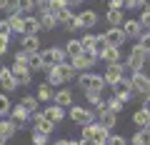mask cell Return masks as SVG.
Listing matches in <instances>:
<instances>
[{
    "mask_svg": "<svg viewBox=\"0 0 150 145\" xmlns=\"http://www.w3.org/2000/svg\"><path fill=\"white\" fill-rule=\"evenodd\" d=\"M23 50H28V53H38V48H40V40H38V35H25L20 43Z\"/></svg>",
    "mask_w": 150,
    "mask_h": 145,
    "instance_id": "cell-23",
    "label": "cell"
},
{
    "mask_svg": "<svg viewBox=\"0 0 150 145\" xmlns=\"http://www.w3.org/2000/svg\"><path fill=\"white\" fill-rule=\"evenodd\" d=\"M23 20H25V18H20L18 13H8V23H10L13 33H23Z\"/></svg>",
    "mask_w": 150,
    "mask_h": 145,
    "instance_id": "cell-31",
    "label": "cell"
},
{
    "mask_svg": "<svg viewBox=\"0 0 150 145\" xmlns=\"http://www.w3.org/2000/svg\"><path fill=\"white\" fill-rule=\"evenodd\" d=\"M35 8V0H10L8 13H30Z\"/></svg>",
    "mask_w": 150,
    "mask_h": 145,
    "instance_id": "cell-18",
    "label": "cell"
},
{
    "mask_svg": "<svg viewBox=\"0 0 150 145\" xmlns=\"http://www.w3.org/2000/svg\"><path fill=\"white\" fill-rule=\"evenodd\" d=\"M53 100H55V105H60V108H70V105H73V90L60 88V90L53 95Z\"/></svg>",
    "mask_w": 150,
    "mask_h": 145,
    "instance_id": "cell-17",
    "label": "cell"
},
{
    "mask_svg": "<svg viewBox=\"0 0 150 145\" xmlns=\"http://www.w3.org/2000/svg\"><path fill=\"white\" fill-rule=\"evenodd\" d=\"M10 73H13V78H15V83H18V85H30L33 75H30V68H28L25 63H13Z\"/></svg>",
    "mask_w": 150,
    "mask_h": 145,
    "instance_id": "cell-7",
    "label": "cell"
},
{
    "mask_svg": "<svg viewBox=\"0 0 150 145\" xmlns=\"http://www.w3.org/2000/svg\"><path fill=\"white\" fill-rule=\"evenodd\" d=\"M133 145H150V128H140L130 140Z\"/></svg>",
    "mask_w": 150,
    "mask_h": 145,
    "instance_id": "cell-24",
    "label": "cell"
},
{
    "mask_svg": "<svg viewBox=\"0 0 150 145\" xmlns=\"http://www.w3.org/2000/svg\"><path fill=\"white\" fill-rule=\"evenodd\" d=\"M10 118H13V123H15L18 128H20V125H25L28 120H30V113H28L25 108H23L20 103H18V105H13V108H10Z\"/></svg>",
    "mask_w": 150,
    "mask_h": 145,
    "instance_id": "cell-14",
    "label": "cell"
},
{
    "mask_svg": "<svg viewBox=\"0 0 150 145\" xmlns=\"http://www.w3.org/2000/svg\"><path fill=\"white\" fill-rule=\"evenodd\" d=\"M63 25H65V30H70V33H73V30H78V28H80V20H78V15L73 13V15H70L68 20L63 23Z\"/></svg>",
    "mask_w": 150,
    "mask_h": 145,
    "instance_id": "cell-40",
    "label": "cell"
},
{
    "mask_svg": "<svg viewBox=\"0 0 150 145\" xmlns=\"http://www.w3.org/2000/svg\"><path fill=\"white\" fill-rule=\"evenodd\" d=\"M140 25L150 30V10H140Z\"/></svg>",
    "mask_w": 150,
    "mask_h": 145,
    "instance_id": "cell-50",
    "label": "cell"
},
{
    "mask_svg": "<svg viewBox=\"0 0 150 145\" xmlns=\"http://www.w3.org/2000/svg\"><path fill=\"white\" fill-rule=\"evenodd\" d=\"M40 60H43V68H55V55H53V48H48V50H43V53H40Z\"/></svg>",
    "mask_w": 150,
    "mask_h": 145,
    "instance_id": "cell-32",
    "label": "cell"
},
{
    "mask_svg": "<svg viewBox=\"0 0 150 145\" xmlns=\"http://www.w3.org/2000/svg\"><path fill=\"white\" fill-rule=\"evenodd\" d=\"M78 85H80L83 90H98V93H103L105 80H103V75H95V73H83V75L78 78Z\"/></svg>",
    "mask_w": 150,
    "mask_h": 145,
    "instance_id": "cell-3",
    "label": "cell"
},
{
    "mask_svg": "<svg viewBox=\"0 0 150 145\" xmlns=\"http://www.w3.org/2000/svg\"><path fill=\"white\" fill-rule=\"evenodd\" d=\"M30 118H33V120H35V128H33V130H40V133H45V135H48V133H50V130H53V128H55V125H53V123H50V120H48V118H43V115H40V113H33V115H30Z\"/></svg>",
    "mask_w": 150,
    "mask_h": 145,
    "instance_id": "cell-19",
    "label": "cell"
},
{
    "mask_svg": "<svg viewBox=\"0 0 150 145\" xmlns=\"http://www.w3.org/2000/svg\"><path fill=\"white\" fill-rule=\"evenodd\" d=\"M5 145H8V143H5Z\"/></svg>",
    "mask_w": 150,
    "mask_h": 145,
    "instance_id": "cell-63",
    "label": "cell"
},
{
    "mask_svg": "<svg viewBox=\"0 0 150 145\" xmlns=\"http://www.w3.org/2000/svg\"><path fill=\"white\" fill-rule=\"evenodd\" d=\"M130 85H133V90L140 93V95H150V78L145 75V73H140V70H135L133 75H130Z\"/></svg>",
    "mask_w": 150,
    "mask_h": 145,
    "instance_id": "cell-6",
    "label": "cell"
},
{
    "mask_svg": "<svg viewBox=\"0 0 150 145\" xmlns=\"http://www.w3.org/2000/svg\"><path fill=\"white\" fill-rule=\"evenodd\" d=\"M55 145H70V140H58Z\"/></svg>",
    "mask_w": 150,
    "mask_h": 145,
    "instance_id": "cell-58",
    "label": "cell"
},
{
    "mask_svg": "<svg viewBox=\"0 0 150 145\" xmlns=\"http://www.w3.org/2000/svg\"><path fill=\"white\" fill-rule=\"evenodd\" d=\"M15 133H18V125L13 123V120H0V138L5 140V143H8Z\"/></svg>",
    "mask_w": 150,
    "mask_h": 145,
    "instance_id": "cell-20",
    "label": "cell"
},
{
    "mask_svg": "<svg viewBox=\"0 0 150 145\" xmlns=\"http://www.w3.org/2000/svg\"><path fill=\"white\" fill-rule=\"evenodd\" d=\"M0 85H3V90H5V93H13L18 88V83H15V78H13L10 68H0Z\"/></svg>",
    "mask_w": 150,
    "mask_h": 145,
    "instance_id": "cell-15",
    "label": "cell"
},
{
    "mask_svg": "<svg viewBox=\"0 0 150 145\" xmlns=\"http://www.w3.org/2000/svg\"><path fill=\"white\" fill-rule=\"evenodd\" d=\"M55 25H58V20H55L53 13H43L40 15V30H55Z\"/></svg>",
    "mask_w": 150,
    "mask_h": 145,
    "instance_id": "cell-27",
    "label": "cell"
},
{
    "mask_svg": "<svg viewBox=\"0 0 150 145\" xmlns=\"http://www.w3.org/2000/svg\"><path fill=\"white\" fill-rule=\"evenodd\" d=\"M135 45H138L145 55H150V33H143V35H140V40H138Z\"/></svg>",
    "mask_w": 150,
    "mask_h": 145,
    "instance_id": "cell-37",
    "label": "cell"
},
{
    "mask_svg": "<svg viewBox=\"0 0 150 145\" xmlns=\"http://www.w3.org/2000/svg\"><path fill=\"white\" fill-rule=\"evenodd\" d=\"M68 115H70V120H73L75 125H80V128L95 123V110H88V108H80V105H70Z\"/></svg>",
    "mask_w": 150,
    "mask_h": 145,
    "instance_id": "cell-2",
    "label": "cell"
},
{
    "mask_svg": "<svg viewBox=\"0 0 150 145\" xmlns=\"http://www.w3.org/2000/svg\"><path fill=\"white\" fill-rule=\"evenodd\" d=\"M40 115H43V118H48L53 125H58V123H60V120H63L68 113H65V108H60V105H50V108H45Z\"/></svg>",
    "mask_w": 150,
    "mask_h": 145,
    "instance_id": "cell-12",
    "label": "cell"
},
{
    "mask_svg": "<svg viewBox=\"0 0 150 145\" xmlns=\"http://www.w3.org/2000/svg\"><path fill=\"white\" fill-rule=\"evenodd\" d=\"M133 123L138 125V128H150V110H145V108L135 110L133 113Z\"/></svg>",
    "mask_w": 150,
    "mask_h": 145,
    "instance_id": "cell-21",
    "label": "cell"
},
{
    "mask_svg": "<svg viewBox=\"0 0 150 145\" xmlns=\"http://www.w3.org/2000/svg\"><path fill=\"white\" fill-rule=\"evenodd\" d=\"M110 88H112V95L120 98L123 103H130L135 98V90H133V85H130L128 78H120V80L115 83V85H110Z\"/></svg>",
    "mask_w": 150,
    "mask_h": 145,
    "instance_id": "cell-4",
    "label": "cell"
},
{
    "mask_svg": "<svg viewBox=\"0 0 150 145\" xmlns=\"http://www.w3.org/2000/svg\"><path fill=\"white\" fill-rule=\"evenodd\" d=\"M48 85L50 88H60L63 85V78H60V73L55 68H50V73H48Z\"/></svg>",
    "mask_w": 150,
    "mask_h": 145,
    "instance_id": "cell-36",
    "label": "cell"
},
{
    "mask_svg": "<svg viewBox=\"0 0 150 145\" xmlns=\"http://www.w3.org/2000/svg\"><path fill=\"white\" fill-rule=\"evenodd\" d=\"M70 145H80V143H70Z\"/></svg>",
    "mask_w": 150,
    "mask_h": 145,
    "instance_id": "cell-60",
    "label": "cell"
},
{
    "mask_svg": "<svg viewBox=\"0 0 150 145\" xmlns=\"http://www.w3.org/2000/svg\"><path fill=\"white\" fill-rule=\"evenodd\" d=\"M53 88L48 85V83H43V85H38V100H53Z\"/></svg>",
    "mask_w": 150,
    "mask_h": 145,
    "instance_id": "cell-34",
    "label": "cell"
},
{
    "mask_svg": "<svg viewBox=\"0 0 150 145\" xmlns=\"http://www.w3.org/2000/svg\"><path fill=\"white\" fill-rule=\"evenodd\" d=\"M63 8H68L65 0H50V13H60Z\"/></svg>",
    "mask_w": 150,
    "mask_h": 145,
    "instance_id": "cell-48",
    "label": "cell"
},
{
    "mask_svg": "<svg viewBox=\"0 0 150 145\" xmlns=\"http://www.w3.org/2000/svg\"><path fill=\"white\" fill-rule=\"evenodd\" d=\"M53 55H55V63H68V53H65V48H58V45H55L53 48Z\"/></svg>",
    "mask_w": 150,
    "mask_h": 145,
    "instance_id": "cell-41",
    "label": "cell"
},
{
    "mask_svg": "<svg viewBox=\"0 0 150 145\" xmlns=\"http://www.w3.org/2000/svg\"><path fill=\"white\" fill-rule=\"evenodd\" d=\"M8 50V38H3V35H0V55L5 53Z\"/></svg>",
    "mask_w": 150,
    "mask_h": 145,
    "instance_id": "cell-54",
    "label": "cell"
},
{
    "mask_svg": "<svg viewBox=\"0 0 150 145\" xmlns=\"http://www.w3.org/2000/svg\"><path fill=\"white\" fill-rule=\"evenodd\" d=\"M38 30H40V20L38 18H25L23 20V33L25 35H35Z\"/></svg>",
    "mask_w": 150,
    "mask_h": 145,
    "instance_id": "cell-25",
    "label": "cell"
},
{
    "mask_svg": "<svg viewBox=\"0 0 150 145\" xmlns=\"http://www.w3.org/2000/svg\"><path fill=\"white\" fill-rule=\"evenodd\" d=\"M30 140H33V145H48V135L40 133V130H33V133H30Z\"/></svg>",
    "mask_w": 150,
    "mask_h": 145,
    "instance_id": "cell-38",
    "label": "cell"
},
{
    "mask_svg": "<svg viewBox=\"0 0 150 145\" xmlns=\"http://www.w3.org/2000/svg\"><path fill=\"white\" fill-rule=\"evenodd\" d=\"M65 53H68V58H75V55H80V53H83L80 40H70V43L65 45Z\"/></svg>",
    "mask_w": 150,
    "mask_h": 145,
    "instance_id": "cell-35",
    "label": "cell"
},
{
    "mask_svg": "<svg viewBox=\"0 0 150 145\" xmlns=\"http://www.w3.org/2000/svg\"><path fill=\"white\" fill-rule=\"evenodd\" d=\"M108 23H110V28H120L123 25V10H108Z\"/></svg>",
    "mask_w": 150,
    "mask_h": 145,
    "instance_id": "cell-29",
    "label": "cell"
},
{
    "mask_svg": "<svg viewBox=\"0 0 150 145\" xmlns=\"http://www.w3.org/2000/svg\"><path fill=\"white\" fill-rule=\"evenodd\" d=\"M123 73H125V65H123V63H110V65L105 68V75H103L105 85H115V83L123 78Z\"/></svg>",
    "mask_w": 150,
    "mask_h": 145,
    "instance_id": "cell-9",
    "label": "cell"
},
{
    "mask_svg": "<svg viewBox=\"0 0 150 145\" xmlns=\"http://www.w3.org/2000/svg\"><path fill=\"white\" fill-rule=\"evenodd\" d=\"M85 98H88V103H90V105H98V103L103 100V95L98 90H85Z\"/></svg>",
    "mask_w": 150,
    "mask_h": 145,
    "instance_id": "cell-43",
    "label": "cell"
},
{
    "mask_svg": "<svg viewBox=\"0 0 150 145\" xmlns=\"http://www.w3.org/2000/svg\"><path fill=\"white\" fill-rule=\"evenodd\" d=\"M28 68L33 70H43V60H40V53H28Z\"/></svg>",
    "mask_w": 150,
    "mask_h": 145,
    "instance_id": "cell-33",
    "label": "cell"
},
{
    "mask_svg": "<svg viewBox=\"0 0 150 145\" xmlns=\"http://www.w3.org/2000/svg\"><path fill=\"white\" fill-rule=\"evenodd\" d=\"M100 58L105 60L108 65H110V63H120V48H110V45H108L105 53H100Z\"/></svg>",
    "mask_w": 150,
    "mask_h": 145,
    "instance_id": "cell-26",
    "label": "cell"
},
{
    "mask_svg": "<svg viewBox=\"0 0 150 145\" xmlns=\"http://www.w3.org/2000/svg\"><path fill=\"white\" fill-rule=\"evenodd\" d=\"M53 15H55V20H58L60 25H63V23L68 20L70 15H73V10H70V8H63V10H60V13H53Z\"/></svg>",
    "mask_w": 150,
    "mask_h": 145,
    "instance_id": "cell-44",
    "label": "cell"
},
{
    "mask_svg": "<svg viewBox=\"0 0 150 145\" xmlns=\"http://www.w3.org/2000/svg\"><path fill=\"white\" fill-rule=\"evenodd\" d=\"M35 5H38V13L43 15V13H50V0H35Z\"/></svg>",
    "mask_w": 150,
    "mask_h": 145,
    "instance_id": "cell-51",
    "label": "cell"
},
{
    "mask_svg": "<svg viewBox=\"0 0 150 145\" xmlns=\"http://www.w3.org/2000/svg\"><path fill=\"white\" fill-rule=\"evenodd\" d=\"M145 63H148V55H145L143 50L135 45V48L130 50V55H128V68H130V73H135V70H143Z\"/></svg>",
    "mask_w": 150,
    "mask_h": 145,
    "instance_id": "cell-8",
    "label": "cell"
},
{
    "mask_svg": "<svg viewBox=\"0 0 150 145\" xmlns=\"http://www.w3.org/2000/svg\"><path fill=\"white\" fill-rule=\"evenodd\" d=\"M148 65H150V55H148Z\"/></svg>",
    "mask_w": 150,
    "mask_h": 145,
    "instance_id": "cell-61",
    "label": "cell"
},
{
    "mask_svg": "<svg viewBox=\"0 0 150 145\" xmlns=\"http://www.w3.org/2000/svg\"><path fill=\"white\" fill-rule=\"evenodd\" d=\"M125 0H110V10H123Z\"/></svg>",
    "mask_w": 150,
    "mask_h": 145,
    "instance_id": "cell-53",
    "label": "cell"
},
{
    "mask_svg": "<svg viewBox=\"0 0 150 145\" xmlns=\"http://www.w3.org/2000/svg\"><path fill=\"white\" fill-rule=\"evenodd\" d=\"M20 105L25 108L30 115H33V113H40V110H38V98H33V95H25V98L20 100Z\"/></svg>",
    "mask_w": 150,
    "mask_h": 145,
    "instance_id": "cell-30",
    "label": "cell"
},
{
    "mask_svg": "<svg viewBox=\"0 0 150 145\" xmlns=\"http://www.w3.org/2000/svg\"><path fill=\"white\" fill-rule=\"evenodd\" d=\"M10 8V0H0V10H8Z\"/></svg>",
    "mask_w": 150,
    "mask_h": 145,
    "instance_id": "cell-56",
    "label": "cell"
},
{
    "mask_svg": "<svg viewBox=\"0 0 150 145\" xmlns=\"http://www.w3.org/2000/svg\"><path fill=\"white\" fill-rule=\"evenodd\" d=\"M15 63H25L28 65V50H18V53H15Z\"/></svg>",
    "mask_w": 150,
    "mask_h": 145,
    "instance_id": "cell-52",
    "label": "cell"
},
{
    "mask_svg": "<svg viewBox=\"0 0 150 145\" xmlns=\"http://www.w3.org/2000/svg\"><path fill=\"white\" fill-rule=\"evenodd\" d=\"M108 135H110V130L103 128L100 123H90V125L83 128V140H90L93 145H105Z\"/></svg>",
    "mask_w": 150,
    "mask_h": 145,
    "instance_id": "cell-1",
    "label": "cell"
},
{
    "mask_svg": "<svg viewBox=\"0 0 150 145\" xmlns=\"http://www.w3.org/2000/svg\"><path fill=\"white\" fill-rule=\"evenodd\" d=\"M0 68H3V65H0Z\"/></svg>",
    "mask_w": 150,
    "mask_h": 145,
    "instance_id": "cell-62",
    "label": "cell"
},
{
    "mask_svg": "<svg viewBox=\"0 0 150 145\" xmlns=\"http://www.w3.org/2000/svg\"><path fill=\"white\" fill-rule=\"evenodd\" d=\"M78 20H80V28L90 30V28L98 25V13L95 10H83V13H78Z\"/></svg>",
    "mask_w": 150,
    "mask_h": 145,
    "instance_id": "cell-16",
    "label": "cell"
},
{
    "mask_svg": "<svg viewBox=\"0 0 150 145\" xmlns=\"http://www.w3.org/2000/svg\"><path fill=\"white\" fill-rule=\"evenodd\" d=\"M103 35H105V40H108V45H110V48H120V45L125 43V30L123 28H110V30L108 33H103Z\"/></svg>",
    "mask_w": 150,
    "mask_h": 145,
    "instance_id": "cell-10",
    "label": "cell"
},
{
    "mask_svg": "<svg viewBox=\"0 0 150 145\" xmlns=\"http://www.w3.org/2000/svg\"><path fill=\"white\" fill-rule=\"evenodd\" d=\"M105 48H108V40H105V35H98V45H95V53H98V58H100V53H105Z\"/></svg>",
    "mask_w": 150,
    "mask_h": 145,
    "instance_id": "cell-49",
    "label": "cell"
},
{
    "mask_svg": "<svg viewBox=\"0 0 150 145\" xmlns=\"http://www.w3.org/2000/svg\"><path fill=\"white\" fill-rule=\"evenodd\" d=\"M65 3H68V8H78L83 0H65Z\"/></svg>",
    "mask_w": 150,
    "mask_h": 145,
    "instance_id": "cell-55",
    "label": "cell"
},
{
    "mask_svg": "<svg viewBox=\"0 0 150 145\" xmlns=\"http://www.w3.org/2000/svg\"><path fill=\"white\" fill-rule=\"evenodd\" d=\"M80 45H83V50H88V53H95V45H98V35L88 33L85 38H80ZM95 55H98V53H95Z\"/></svg>",
    "mask_w": 150,
    "mask_h": 145,
    "instance_id": "cell-28",
    "label": "cell"
},
{
    "mask_svg": "<svg viewBox=\"0 0 150 145\" xmlns=\"http://www.w3.org/2000/svg\"><path fill=\"white\" fill-rule=\"evenodd\" d=\"M95 120L103 125V128L110 130V128H115V123H118V113H112V110H108V108H105V110H100V113L95 115Z\"/></svg>",
    "mask_w": 150,
    "mask_h": 145,
    "instance_id": "cell-13",
    "label": "cell"
},
{
    "mask_svg": "<svg viewBox=\"0 0 150 145\" xmlns=\"http://www.w3.org/2000/svg\"><path fill=\"white\" fill-rule=\"evenodd\" d=\"M105 145H128V140H125V138H120V135H108Z\"/></svg>",
    "mask_w": 150,
    "mask_h": 145,
    "instance_id": "cell-46",
    "label": "cell"
},
{
    "mask_svg": "<svg viewBox=\"0 0 150 145\" xmlns=\"http://www.w3.org/2000/svg\"><path fill=\"white\" fill-rule=\"evenodd\" d=\"M143 108H145V110H150V95H145V103H143Z\"/></svg>",
    "mask_w": 150,
    "mask_h": 145,
    "instance_id": "cell-57",
    "label": "cell"
},
{
    "mask_svg": "<svg viewBox=\"0 0 150 145\" xmlns=\"http://www.w3.org/2000/svg\"><path fill=\"white\" fill-rule=\"evenodd\" d=\"M98 55L95 53H88V50H83L80 55H75V58H70V65L75 68V73H80V70H90L93 65H95Z\"/></svg>",
    "mask_w": 150,
    "mask_h": 145,
    "instance_id": "cell-5",
    "label": "cell"
},
{
    "mask_svg": "<svg viewBox=\"0 0 150 145\" xmlns=\"http://www.w3.org/2000/svg\"><path fill=\"white\" fill-rule=\"evenodd\" d=\"M5 113H10V100H8V95L0 93V115H5Z\"/></svg>",
    "mask_w": 150,
    "mask_h": 145,
    "instance_id": "cell-47",
    "label": "cell"
},
{
    "mask_svg": "<svg viewBox=\"0 0 150 145\" xmlns=\"http://www.w3.org/2000/svg\"><path fill=\"white\" fill-rule=\"evenodd\" d=\"M125 8H128V10H143L145 0H125Z\"/></svg>",
    "mask_w": 150,
    "mask_h": 145,
    "instance_id": "cell-45",
    "label": "cell"
},
{
    "mask_svg": "<svg viewBox=\"0 0 150 145\" xmlns=\"http://www.w3.org/2000/svg\"><path fill=\"white\" fill-rule=\"evenodd\" d=\"M0 35H3V38H8V40H10L13 35H15V33H13V28H10V23H8V20H0Z\"/></svg>",
    "mask_w": 150,
    "mask_h": 145,
    "instance_id": "cell-42",
    "label": "cell"
},
{
    "mask_svg": "<svg viewBox=\"0 0 150 145\" xmlns=\"http://www.w3.org/2000/svg\"><path fill=\"white\" fill-rule=\"evenodd\" d=\"M120 28L125 30V38H135V40H140V35H143V30H145V28L140 25V20H125Z\"/></svg>",
    "mask_w": 150,
    "mask_h": 145,
    "instance_id": "cell-11",
    "label": "cell"
},
{
    "mask_svg": "<svg viewBox=\"0 0 150 145\" xmlns=\"http://www.w3.org/2000/svg\"><path fill=\"white\" fill-rule=\"evenodd\" d=\"M0 145H5V140H3V138H0Z\"/></svg>",
    "mask_w": 150,
    "mask_h": 145,
    "instance_id": "cell-59",
    "label": "cell"
},
{
    "mask_svg": "<svg viewBox=\"0 0 150 145\" xmlns=\"http://www.w3.org/2000/svg\"><path fill=\"white\" fill-rule=\"evenodd\" d=\"M105 103H108V110H112V113H120V110H123V105H125V103L120 100V98H115V95H112L110 100H105Z\"/></svg>",
    "mask_w": 150,
    "mask_h": 145,
    "instance_id": "cell-39",
    "label": "cell"
},
{
    "mask_svg": "<svg viewBox=\"0 0 150 145\" xmlns=\"http://www.w3.org/2000/svg\"><path fill=\"white\" fill-rule=\"evenodd\" d=\"M55 70H58V73H60V78H63V83L73 80V78L78 75V73H75V68H73V65H70V60H68V63H60V65H55Z\"/></svg>",
    "mask_w": 150,
    "mask_h": 145,
    "instance_id": "cell-22",
    "label": "cell"
}]
</instances>
